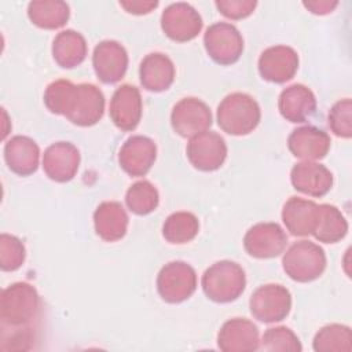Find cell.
<instances>
[{"instance_id": "obj_21", "label": "cell", "mask_w": 352, "mask_h": 352, "mask_svg": "<svg viewBox=\"0 0 352 352\" xmlns=\"http://www.w3.org/2000/svg\"><path fill=\"white\" fill-rule=\"evenodd\" d=\"M278 109L286 121L294 124L305 122L316 111L315 94L302 84L289 85L279 95Z\"/></svg>"}, {"instance_id": "obj_6", "label": "cell", "mask_w": 352, "mask_h": 352, "mask_svg": "<svg viewBox=\"0 0 352 352\" xmlns=\"http://www.w3.org/2000/svg\"><path fill=\"white\" fill-rule=\"evenodd\" d=\"M195 289L197 272L186 261H170L158 272L157 290L165 302H183L194 294Z\"/></svg>"}, {"instance_id": "obj_9", "label": "cell", "mask_w": 352, "mask_h": 352, "mask_svg": "<svg viewBox=\"0 0 352 352\" xmlns=\"http://www.w3.org/2000/svg\"><path fill=\"white\" fill-rule=\"evenodd\" d=\"M170 124L182 138H192L208 131L212 125L209 106L198 98H183L172 109Z\"/></svg>"}, {"instance_id": "obj_31", "label": "cell", "mask_w": 352, "mask_h": 352, "mask_svg": "<svg viewBox=\"0 0 352 352\" xmlns=\"http://www.w3.org/2000/svg\"><path fill=\"white\" fill-rule=\"evenodd\" d=\"M125 202L132 213L146 216L157 209L160 204V194L148 180H139L128 188Z\"/></svg>"}, {"instance_id": "obj_10", "label": "cell", "mask_w": 352, "mask_h": 352, "mask_svg": "<svg viewBox=\"0 0 352 352\" xmlns=\"http://www.w3.org/2000/svg\"><path fill=\"white\" fill-rule=\"evenodd\" d=\"M190 164L202 172L217 170L227 158L224 139L212 131H205L190 138L186 148Z\"/></svg>"}, {"instance_id": "obj_19", "label": "cell", "mask_w": 352, "mask_h": 352, "mask_svg": "<svg viewBox=\"0 0 352 352\" xmlns=\"http://www.w3.org/2000/svg\"><path fill=\"white\" fill-rule=\"evenodd\" d=\"M290 182L297 191L319 198L331 190L333 173L319 162L302 161L292 168Z\"/></svg>"}, {"instance_id": "obj_12", "label": "cell", "mask_w": 352, "mask_h": 352, "mask_svg": "<svg viewBox=\"0 0 352 352\" xmlns=\"http://www.w3.org/2000/svg\"><path fill=\"white\" fill-rule=\"evenodd\" d=\"M287 236L276 223H257L248 230L243 238L246 253L254 258H272L283 253Z\"/></svg>"}, {"instance_id": "obj_5", "label": "cell", "mask_w": 352, "mask_h": 352, "mask_svg": "<svg viewBox=\"0 0 352 352\" xmlns=\"http://www.w3.org/2000/svg\"><path fill=\"white\" fill-rule=\"evenodd\" d=\"M104 113V95L94 84H74L63 116L74 125L92 126Z\"/></svg>"}, {"instance_id": "obj_24", "label": "cell", "mask_w": 352, "mask_h": 352, "mask_svg": "<svg viewBox=\"0 0 352 352\" xmlns=\"http://www.w3.org/2000/svg\"><path fill=\"white\" fill-rule=\"evenodd\" d=\"M128 223V214L117 201H104L94 212L95 231L106 242H116L124 238Z\"/></svg>"}, {"instance_id": "obj_7", "label": "cell", "mask_w": 352, "mask_h": 352, "mask_svg": "<svg viewBox=\"0 0 352 352\" xmlns=\"http://www.w3.org/2000/svg\"><path fill=\"white\" fill-rule=\"evenodd\" d=\"M250 314L263 323H275L286 319L292 309V294L279 283L257 287L249 300Z\"/></svg>"}, {"instance_id": "obj_32", "label": "cell", "mask_w": 352, "mask_h": 352, "mask_svg": "<svg viewBox=\"0 0 352 352\" xmlns=\"http://www.w3.org/2000/svg\"><path fill=\"white\" fill-rule=\"evenodd\" d=\"M261 348L270 352H300L302 345L298 337L286 326L270 327L261 338Z\"/></svg>"}, {"instance_id": "obj_35", "label": "cell", "mask_w": 352, "mask_h": 352, "mask_svg": "<svg viewBox=\"0 0 352 352\" xmlns=\"http://www.w3.org/2000/svg\"><path fill=\"white\" fill-rule=\"evenodd\" d=\"M214 4L220 14L234 21L248 18L257 7L254 0H217Z\"/></svg>"}, {"instance_id": "obj_37", "label": "cell", "mask_w": 352, "mask_h": 352, "mask_svg": "<svg viewBox=\"0 0 352 352\" xmlns=\"http://www.w3.org/2000/svg\"><path fill=\"white\" fill-rule=\"evenodd\" d=\"M302 6L311 11L315 15H326L334 11V8L338 6V1H330V0H311L304 1Z\"/></svg>"}, {"instance_id": "obj_20", "label": "cell", "mask_w": 352, "mask_h": 352, "mask_svg": "<svg viewBox=\"0 0 352 352\" xmlns=\"http://www.w3.org/2000/svg\"><path fill=\"white\" fill-rule=\"evenodd\" d=\"M330 136L312 125H305L294 129L287 138L290 153L304 161H316L326 157L330 150Z\"/></svg>"}, {"instance_id": "obj_22", "label": "cell", "mask_w": 352, "mask_h": 352, "mask_svg": "<svg viewBox=\"0 0 352 352\" xmlns=\"http://www.w3.org/2000/svg\"><path fill=\"white\" fill-rule=\"evenodd\" d=\"M4 160L11 172L29 176L38 168L40 148L32 138L16 135L6 142Z\"/></svg>"}, {"instance_id": "obj_34", "label": "cell", "mask_w": 352, "mask_h": 352, "mask_svg": "<svg viewBox=\"0 0 352 352\" xmlns=\"http://www.w3.org/2000/svg\"><path fill=\"white\" fill-rule=\"evenodd\" d=\"M330 131L342 139L352 136V102L349 98L341 99L333 104L327 116Z\"/></svg>"}, {"instance_id": "obj_16", "label": "cell", "mask_w": 352, "mask_h": 352, "mask_svg": "<svg viewBox=\"0 0 352 352\" xmlns=\"http://www.w3.org/2000/svg\"><path fill=\"white\" fill-rule=\"evenodd\" d=\"M157 158L154 140L143 135H133L125 140L118 153V164L129 176H144Z\"/></svg>"}, {"instance_id": "obj_13", "label": "cell", "mask_w": 352, "mask_h": 352, "mask_svg": "<svg viewBox=\"0 0 352 352\" xmlns=\"http://www.w3.org/2000/svg\"><path fill=\"white\" fill-rule=\"evenodd\" d=\"M96 77L104 84L118 82L128 69V52L116 40L100 41L92 54Z\"/></svg>"}, {"instance_id": "obj_11", "label": "cell", "mask_w": 352, "mask_h": 352, "mask_svg": "<svg viewBox=\"0 0 352 352\" xmlns=\"http://www.w3.org/2000/svg\"><path fill=\"white\" fill-rule=\"evenodd\" d=\"M202 18L199 12L187 3H173L168 6L161 15V29L166 37L177 43H186L195 38L202 30Z\"/></svg>"}, {"instance_id": "obj_4", "label": "cell", "mask_w": 352, "mask_h": 352, "mask_svg": "<svg viewBox=\"0 0 352 352\" xmlns=\"http://www.w3.org/2000/svg\"><path fill=\"white\" fill-rule=\"evenodd\" d=\"M40 311V296L34 286L26 282H15L1 292L0 316L10 326L30 323Z\"/></svg>"}, {"instance_id": "obj_3", "label": "cell", "mask_w": 352, "mask_h": 352, "mask_svg": "<svg viewBox=\"0 0 352 352\" xmlns=\"http://www.w3.org/2000/svg\"><path fill=\"white\" fill-rule=\"evenodd\" d=\"M327 258L324 250L311 241L294 242L282 257V267L286 275L300 283L318 279L326 270Z\"/></svg>"}, {"instance_id": "obj_23", "label": "cell", "mask_w": 352, "mask_h": 352, "mask_svg": "<svg viewBox=\"0 0 352 352\" xmlns=\"http://www.w3.org/2000/svg\"><path fill=\"white\" fill-rule=\"evenodd\" d=\"M175 65L169 56L161 52L146 55L139 67L140 84L150 92L166 91L175 81Z\"/></svg>"}, {"instance_id": "obj_36", "label": "cell", "mask_w": 352, "mask_h": 352, "mask_svg": "<svg viewBox=\"0 0 352 352\" xmlns=\"http://www.w3.org/2000/svg\"><path fill=\"white\" fill-rule=\"evenodd\" d=\"M120 6L129 14L144 15L151 12L158 6V1H120Z\"/></svg>"}, {"instance_id": "obj_33", "label": "cell", "mask_w": 352, "mask_h": 352, "mask_svg": "<svg viewBox=\"0 0 352 352\" xmlns=\"http://www.w3.org/2000/svg\"><path fill=\"white\" fill-rule=\"evenodd\" d=\"M26 250L19 238L10 234L0 235V268L11 272L16 271L25 263Z\"/></svg>"}, {"instance_id": "obj_30", "label": "cell", "mask_w": 352, "mask_h": 352, "mask_svg": "<svg viewBox=\"0 0 352 352\" xmlns=\"http://www.w3.org/2000/svg\"><path fill=\"white\" fill-rule=\"evenodd\" d=\"M314 351L316 352H351L352 331L351 327L340 323L323 326L314 337Z\"/></svg>"}, {"instance_id": "obj_26", "label": "cell", "mask_w": 352, "mask_h": 352, "mask_svg": "<svg viewBox=\"0 0 352 352\" xmlns=\"http://www.w3.org/2000/svg\"><path fill=\"white\" fill-rule=\"evenodd\" d=\"M88 52V45L84 36L73 29H66L58 33L52 41L54 60L63 69L80 66Z\"/></svg>"}, {"instance_id": "obj_17", "label": "cell", "mask_w": 352, "mask_h": 352, "mask_svg": "<svg viewBox=\"0 0 352 352\" xmlns=\"http://www.w3.org/2000/svg\"><path fill=\"white\" fill-rule=\"evenodd\" d=\"M80 166V151L69 142H56L43 154V170L56 183L70 182Z\"/></svg>"}, {"instance_id": "obj_29", "label": "cell", "mask_w": 352, "mask_h": 352, "mask_svg": "<svg viewBox=\"0 0 352 352\" xmlns=\"http://www.w3.org/2000/svg\"><path fill=\"white\" fill-rule=\"evenodd\" d=\"M199 231L198 217L191 212H175L169 214L162 226L164 238L173 245L191 242Z\"/></svg>"}, {"instance_id": "obj_2", "label": "cell", "mask_w": 352, "mask_h": 352, "mask_svg": "<svg viewBox=\"0 0 352 352\" xmlns=\"http://www.w3.org/2000/svg\"><path fill=\"white\" fill-rule=\"evenodd\" d=\"M202 290L205 296L220 304L235 301L246 287L243 268L231 260H221L212 264L202 275Z\"/></svg>"}, {"instance_id": "obj_8", "label": "cell", "mask_w": 352, "mask_h": 352, "mask_svg": "<svg viewBox=\"0 0 352 352\" xmlns=\"http://www.w3.org/2000/svg\"><path fill=\"white\" fill-rule=\"evenodd\" d=\"M204 45L208 55L223 66L238 62L243 52L242 34L228 22L210 25L204 34Z\"/></svg>"}, {"instance_id": "obj_28", "label": "cell", "mask_w": 352, "mask_h": 352, "mask_svg": "<svg viewBox=\"0 0 352 352\" xmlns=\"http://www.w3.org/2000/svg\"><path fill=\"white\" fill-rule=\"evenodd\" d=\"M28 16L33 25L45 30H55L65 26L70 18L69 4L60 0L30 1Z\"/></svg>"}, {"instance_id": "obj_18", "label": "cell", "mask_w": 352, "mask_h": 352, "mask_svg": "<svg viewBox=\"0 0 352 352\" xmlns=\"http://www.w3.org/2000/svg\"><path fill=\"white\" fill-rule=\"evenodd\" d=\"M217 346L223 352H253L260 346L257 326L246 318H232L220 327Z\"/></svg>"}, {"instance_id": "obj_14", "label": "cell", "mask_w": 352, "mask_h": 352, "mask_svg": "<svg viewBox=\"0 0 352 352\" xmlns=\"http://www.w3.org/2000/svg\"><path fill=\"white\" fill-rule=\"evenodd\" d=\"M298 54L289 45H274L264 50L258 58L260 76L275 84H283L298 70Z\"/></svg>"}, {"instance_id": "obj_1", "label": "cell", "mask_w": 352, "mask_h": 352, "mask_svg": "<svg viewBox=\"0 0 352 352\" xmlns=\"http://www.w3.org/2000/svg\"><path fill=\"white\" fill-rule=\"evenodd\" d=\"M217 124L228 135L243 136L257 128L261 110L253 96L243 92L227 95L217 106Z\"/></svg>"}, {"instance_id": "obj_27", "label": "cell", "mask_w": 352, "mask_h": 352, "mask_svg": "<svg viewBox=\"0 0 352 352\" xmlns=\"http://www.w3.org/2000/svg\"><path fill=\"white\" fill-rule=\"evenodd\" d=\"M348 221L341 210L330 204L318 205V219L312 235L323 243H336L345 238Z\"/></svg>"}, {"instance_id": "obj_25", "label": "cell", "mask_w": 352, "mask_h": 352, "mask_svg": "<svg viewBox=\"0 0 352 352\" xmlns=\"http://www.w3.org/2000/svg\"><path fill=\"white\" fill-rule=\"evenodd\" d=\"M318 219V204L300 197H290L282 209L286 230L294 236L312 235Z\"/></svg>"}, {"instance_id": "obj_15", "label": "cell", "mask_w": 352, "mask_h": 352, "mask_svg": "<svg viewBox=\"0 0 352 352\" xmlns=\"http://www.w3.org/2000/svg\"><path fill=\"white\" fill-rule=\"evenodd\" d=\"M143 103L140 91L131 84L118 87L110 100L109 114L113 124L125 132L133 131L142 118Z\"/></svg>"}]
</instances>
